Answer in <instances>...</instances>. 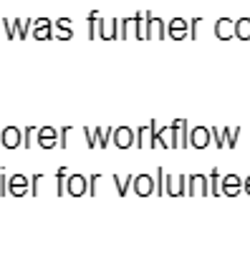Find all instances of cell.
Here are the masks:
<instances>
[{"label":"cell","mask_w":250,"mask_h":260,"mask_svg":"<svg viewBox=\"0 0 250 260\" xmlns=\"http://www.w3.org/2000/svg\"><path fill=\"white\" fill-rule=\"evenodd\" d=\"M8 192L15 194V197H23L25 192H30V189H28V177H23V174L8 177Z\"/></svg>","instance_id":"5bb4252c"},{"label":"cell","mask_w":250,"mask_h":260,"mask_svg":"<svg viewBox=\"0 0 250 260\" xmlns=\"http://www.w3.org/2000/svg\"><path fill=\"white\" fill-rule=\"evenodd\" d=\"M99 182H101V174H91V177H88V194H96Z\"/></svg>","instance_id":"1f68e13d"},{"label":"cell","mask_w":250,"mask_h":260,"mask_svg":"<svg viewBox=\"0 0 250 260\" xmlns=\"http://www.w3.org/2000/svg\"><path fill=\"white\" fill-rule=\"evenodd\" d=\"M83 137H86L88 149H96V134H93V129H83Z\"/></svg>","instance_id":"4dcf8cb0"},{"label":"cell","mask_w":250,"mask_h":260,"mask_svg":"<svg viewBox=\"0 0 250 260\" xmlns=\"http://www.w3.org/2000/svg\"><path fill=\"white\" fill-rule=\"evenodd\" d=\"M177 134H179V147H190V129H187V121L184 119H177Z\"/></svg>","instance_id":"d6986e66"},{"label":"cell","mask_w":250,"mask_h":260,"mask_svg":"<svg viewBox=\"0 0 250 260\" xmlns=\"http://www.w3.org/2000/svg\"><path fill=\"white\" fill-rule=\"evenodd\" d=\"M223 137H225V147L228 149H235L238 147V139H240V129H223Z\"/></svg>","instance_id":"603a6c76"},{"label":"cell","mask_w":250,"mask_h":260,"mask_svg":"<svg viewBox=\"0 0 250 260\" xmlns=\"http://www.w3.org/2000/svg\"><path fill=\"white\" fill-rule=\"evenodd\" d=\"M235 38H240V41H250V18H240V20H235Z\"/></svg>","instance_id":"e0dca14e"},{"label":"cell","mask_w":250,"mask_h":260,"mask_svg":"<svg viewBox=\"0 0 250 260\" xmlns=\"http://www.w3.org/2000/svg\"><path fill=\"white\" fill-rule=\"evenodd\" d=\"M93 134H96V144H99V149H106L109 142H111L114 129H93Z\"/></svg>","instance_id":"ffe728a7"},{"label":"cell","mask_w":250,"mask_h":260,"mask_svg":"<svg viewBox=\"0 0 250 260\" xmlns=\"http://www.w3.org/2000/svg\"><path fill=\"white\" fill-rule=\"evenodd\" d=\"M13 25L18 28V30H15V38H28V33H30V28H33V20H30V18H28V20L15 18V20H13Z\"/></svg>","instance_id":"ac0fdd59"},{"label":"cell","mask_w":250,"mask_h":260,"mask_svg":"<svg viewBox=\"0 0 250 260\" xmlns=\"http://www.w3.org/2000/svg\"><path fill=\"white\" fill-rule=\"evenodd\" d=\"M0 147L3 149H18V147H23V129H15V126L0 129Z\"/></svg>","instance_id":"7a4b0ae2"},{"label":"cell","mask_w":250,"mask_h":260,"mask_svg":"<svg viewBox=\"0 0 250 260\" xmlns=\"http://www.w3.org/2000/svg\"><path fill=\"white\" fill-rule=\"evenodd\" d=\"M66 177H69L66 167H61V170L56 172V194H58V197L66 194Z\"/></svg>","instance_id":"cb8c5ba5"},{"label":"cell","mask_w":250,"mask_h":260,"mask_svg":"<svg viewBox=\"0 0 250 260\" xmlns=\"http://www.w3.org/2000/svg\"><path fill=\"white\" fill-rule=\"evenodd\" d=\"M69 126H64V129H58V147L61 149H69Z\"/></svg>","instance_id":"f1b7e54d"},{"label":"cell","mask_w":250,"mask_h":260,"mask_svg":"<svg viewBox=\"0 0 250 260\" xmlns=\"http://www.w3.org/2000/svg\"><path fill=\"white\" fill-rule=\"evenodd\" d=\"M134 134H137V139H134V144H137L139 149H144V147H149V142H152V139H149V126H139V129H137Z\"/></svg>","instance_id":"7402d4cb"},{"label":"cell","mask_w":250,"mask_h":260,"mask_svg":"<svg viewBox=\"0 0 250 260\" xmlns=\"http://www.w3.org/2000/svg\"><path fill=\"white\" fill-rule=\"evenodd\" d=\"M210 194H215V197L223 194L220 192V170H212L210 172Z\"/></svg>","instance_id":"d4e9b609"},{"label":"cell","mask_w":250,"mask_h":260,"mask_svg":"<svg viewBox=\"0 0 250 260\" xmlns=\"http://www.w3.org/2000/svg\"><path fill=\"white\" fill-rule=\"evenodd\" d=\"M132 189H134L139 197L154 194V179H152V174H137L134 182H132Z\"/></svg>","instance_id":"9c48e42d"},{"label":"cell","mask_w":250,"mask_h":260,"mask_svg":"<svg viewBox=\"0 0 250 260\" xmlns=\"http://www.w3.org/2000/svg\"><path fill=\"white\" fill-rule=\"evenodd\" d=\"M66 194H71V197L88 194V179L83 174H69L66 177Z\"/></svg>","instance_id":"3957f363"},{"label":"cell","mask_w":250,"mask_h":260,"mask_svg":"<svg viewBox=\"0 0 250 260\" xmlns=\"http://www.w3.org/2000/svg\"><path fill=\"white\" fill-rule=\"evenodd\" d=\"M215 36H217L220 41H230V38H235V20H230V18H220V20L215 23Z\"/></svg>","instance_id":"7c38bea8"},{"label":"cell","mask_w":250,"mask_h":260,"mask_svg":"<svg viewBox=\"0 0 250 260\" xmlns=\"http://www.w3.org/2000/svg\"><path fill=\"white\" fill-rule=\"evenodd\" d=\"M134 139H137V134H134V129H129V126H119V129H114V134H111V142H114L119 149H129V147L134 144Z\"/></svg>","instance_id":"ba28073f"},{"label":"cell","mask_w":250,"mask_h":260,"mask_svg":"<svg viewBox=\"0 0 250 260\" xmlns=\"http://www.w3.org/2000/svg\"><path fill=\"white\" fill-rule=\"evenodd\" d=\"M210 142H212V134H210L207 126H195V129H190V147H192V149H207Z\"/></svg>","instance_id":"277c9868"},{"label":"cell","mask_w":250,"mask_h":260,"mask_svg":"<svg viewBox=\"0 0 250 260\" xmlns=\"http://www.w3.org/2000/svg\"><path fill=\"white\" fill-rule=\"evenodd\" d=\"M0 194H8V174H0Z\"/></svg>","instance_id":"d590c367"},{"label":"cell","mask_w":250,"mask_h":260,"mask_svg":"<svg viewBox=\"0 0 250 260\" xmlns=\"http://www.w3.org/2000/svg\"><path fill=\"white\" fill-rule=\"evenodd\" d=\"M167 36L174 38V41L187 38V36H190V23H187L184 18H172V20L167 23Z\"/></svg>","instance_id":"52a82bcc"},{"label":"cell","mask_w":250,"mask_h":260,"mask_svg":"<svg viewBox=\"0 0 250 260\" xmlns=\"http://www.w3.org/2000/svg\"><path fill=\"white\" fill-rule=\"evenodd\" d=\"M43 182V174H33L30 179V194H38V184Z\"/></svg>","instance_id":"836d02e7"},{"label":"cell","mask_w":250,"mask_h":260,"mask_svg":"<svg viewBox=\"0 0 250 260\" xmlns=\"http://www.w3.org/2000/svg\"><path fill=\"white\" fill-rule=\"evenodd\" d=\"M33 38H38V41L53 38V20H51V18H38V20H33Z\"/></svg>","instance_id":"30bf717a"},{"label":"cell","mask_w":250,"mask_h":260,"mask_svg":"<svg viewBox=\"0 0 250 260\" xmlns=\"http://www.w3.org/2000/svg\"><path fill=\"white\" fill-rule=\"evenodd\" d=\"M99 38H104V41L119 38V18H111L109 23L99 18Z\"/></svg>","instance_id":"8fae6325"},{"label":"cell","mask_w":250,"mask_h":260,"mask_svg":"<svg viewBox=\"0 0 250 260\" xmlns=\"http://www.w3.org/2000/svg\"><path fill=\"white\" fill-rule=\"evenodd\" d=\"M154 194H160V197L165 194V170L162 167L157 170V177H154Z\"/></svg>","instance_id":"484cf974"},{"label":"cell","mask_w":250,"mask_h":260,"mask_svg":"<svg viewBox=\"0 0 250 260\" xmlns=\"http://www.w3.org/2000/svg\"><path fill=\"white\" fill-rule=\"evenodd\" d=\"M220 192L228 194V197H238V194L243 192V179H240L238 174H225V177L220 179Z\"/></svg>","instance_id":"8992f818"},{"label":"cell","mask_w":250,"mask_h":260,"mask_svg":"<svg viewBox=\"0 0 250 260\" xmlns=\"http://www.w3.org/2000/svg\"><path fill=\"white\" fill-rule=\"evenodd\" d=\"M202 23V18H192L190 20V38H197V25Z\"/></svg>","instance_id":"e575fe53"},{"label":"cell","mask_w":250,"mask_h":260,"mask_svg":"<svg viewBox=\"0 0 250 260\" xmlns=\"http://www.w3.org/2000/svg\"><path fill=\"white\" fill-rule=\"evenodd\" d=\"M3 25H5V38H8V41H13V38H15V25H13V20L3 18Z\"/></svg>","instance_id":"f546056e"},{"label":"cell","mask_w":250,"mask_h":260,"mask_svg":"<svg viewBox=\"0 0 250 260\" xmlns=\"http://www.w3.org/2000/svg\"><path fill=\"white\" fill-rule=\"evenodd\" d=\"M144 38H167V23L162 18H154L149 10H144Z\"/></svg>","instance_id":"6da1fadb"},{"label":"cell","mask_w":250,"mask_h":260,"mask_svg":"<svg viewBox=\"0 0 250 260\" xmlns=\"http://www.w3.org/2000/svg\"><path fill=\"white\" fill-rule=\"evenodd\" d=\"M210 134H212V142H215V147L217 149H225V137H223V129H210Z\"/></svg>","instance_id":"4316f807"},{"label":"cell","mask_w":250,"mask_h":260,"mask_svg":"<svg viewBox=\"0 0 250 260\" xmlns=\"http://www.w3.org/2000/svg\"><path fill=\"white\" fill-rule=\"evenodd\" d=\"M243 192H245V194H250V174L243 179Z\"/></svg>","instance_id":"8d00e7d4"},{"label":"cell","mask_w":250,"mask_h":260,"mask_svg":"<svg viewBox=\"0 0 250 260\" xmlns=\"http://www.w3.org/2000/svg\"><path fill=\"white\" fill-rule=\"evenodd\" d=\"M53 25L58 28V30L53 33V36H56L58 41H69V38L74 36V30H71V20H69V18H58V20H56Z\"/></svg>","instance_id":"9a60e30c"},{"label":"cell","mask_w":250,"mask_h":260,"mask_svg":"<svg viewBox=\"0 0 250 260\" xmlns=\"http://www.w3.org/2000/svg\"><path fill=\"white\" fill-rule=\"evenodd\" d=\"M99 10H91L88 13V38L93 41V38H99Z\"/></svg>","instance_id":"44dd1931"},{"label":"cell","mask_w":250,"mask_h":260,"mask_svg":"<svg viewBox=\"0 0 250 260\" xmlns=\"http://www.w3.org/2000/svg\"><path fill=\"white\" fill-rule=\"evenodd\" d=\"M182 194H187V177L184 174H179L177 187H174V197H182Z\"/></svg>","instance_id":"83f0119b"},{"label":"cell","mask_w":250,"mask_h":260,"mask_svg":"<svg viewBox=\"0 0 250 260\" xmlns=\"http://www.w3.org/2000/svg\"><path fill=\"white\" fill-rule=\"evenodd\" d=\"M111 182L116 184V192L124 197L129 189H132V182H134V177L129 174V177H119V174H111Z\"/></svg>","instance_id":"2e32d148"},{"label":"cell","mask_w":250,"mask_h":260,"mask_svg":"<svg viewBox=\"0 0 250 260\" xmlns=\"http://www.w3.org/2000/svg\"><path fill=\"white\" fill-rule=\"evenodd\" d=\"M30 137H33V126H25L23 129V147L30 149Z\"/></svg>","instance_id":"d6a6232c"},{"label":"cell","mask_w":250,"mask_h":260,"mask_svg":"<svg viewBox=\"0 0 250 260\" xmlns=\"http://www.w3.org/2000/svg\"><path fill=\"white\" fill-rule=\"evenodd\" d=\"M187 194H210V177L190 174L187 177Z\"/></svg>","instance_id":"5b68a950"},{"label":"cell","mask_w":250,"mask_h":260,"mask_svg":"<svg viewBox=\"0 0 250 260\" xmlns=\"http://www.w3.org/2000/svg\"><path fill=\"white\" fill-rule=\"evenodd\" d=\"M38 144H41L43 149H53V147H58V129H51V126L38 129Z\"/></svg>","instance_id":"4fadbf2b"}]
</instances>
